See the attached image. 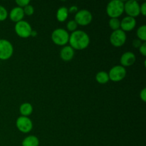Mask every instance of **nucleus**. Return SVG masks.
I'll return each instance as SVG.
<instances>
[{
	"label": "nucleus",
	"instance_id": "6",
	"mask_svg": "<svg viewBox=\"0 0 146 146\" xmlns=\"http://www.w3.org/2000/svg\"><path fill=\"white\" fill-rule=\"evenodd\" d=\"M126 39V34L121 29L113 31L110 36V42L114 47L123 46L125 44Z\"/></svg>",
	"mask_w": 146,
	"mask_h": 146
},
{
	"label": "nucleus",
	"instance_id": "7",
	"mask_svg": "<svg viewBox=\"0 0 146 146\" xmlns=\"http://www.w3.org/2000/svg\"><path fill=\"white\" fill-rule=\"evenodd\" d=\"M127 71L124 67L118 65L112 67L108 73L109 79L113 82H120L125 78Z\"/></svg>",
	"mask_w": 146,
	"mask_h": 146
},
{
	"label": "nucleus",
	"instance_id": "17",
	"mask_svg": "<svg viewBox=\"0 0 146 146\" xmlns=\"http://www.w3.org/2000/svg\"><path fill=\"white\" fill-rule=\"evenodd\" d=\"M68 10L66 7H60L56 12V19L59 22H64L68 17Z\"/></svg>",
	"mask_w": 146,
	"mask_h": 146
},
{
	"label": "nucleus",
	"instance_id": "1",
	"mask_svg": "<svg viewBox=\"0 0 146 146\" xmlns=\"http://www.w3.org/2000/svg\"><path fill=\"white\" fill-rule=\"evenodd\" d=\"M68 43L74 50H84L89 46V36L85 31L76 30L70 34Z\"/></svg>",
	"mask_w": 146,
	"mask_h": 146
},
{
	"label": "nucleus",
	"instance_id": "27",
	"mask_svg": "<svg viewBox=\"0 0 146 146\" xmlns=\"http://www.w3.org/2000/svg\"><path fill=\"white\" fill-rule=\"evenodd\" d=\"M142 41L141 40H139L138 38H136V39H134L133 41V46L134 48H139L140 46L142 45Z\"/></svg>",
	"mask_w": 146,
	"mask_h": 146
},
{
	"label": "nucleus",
	"instance_id": "10",
	"mask_svg": "<svg viewBox=\"0 0 146 146\" xmlns=\"http://www.w3.org/2000/svg\"><path fill=\"white\" fill-rule=\"evenodd\" d=\"M16 125L17 129L23 133H28L33 128L31 120L29 117L21 116V115L17 119Z\"/></svg>",
	"mask_w": 146,
	"mask_h": 146
},
{
	"label": "nucleus",
	"instance_id": "20",
	"mask_svg": "<svg viewBox=\"0 0 146 146\" xmlns=\"http://www.w3.org/2000/svg\"><path fill=\"white\" fill-rule=\"evenodd\" d=\"M109 27L113 31H116V30L121 29V21L118 19L112 18L110 19L108 21Z\"/></svg>",
	"mask_w": 146,
	"mask_h": 146
},
{
	"label": "nucleus",
	"instance_id": "2",
	"mask_svg": "<svg viewBox=\"0 0 146 146\" xmlns=\"http://www.w3.org/2000/svg\"><path fill=\"white\" fill-rule=\"evenodd\" d=\"M123 12L124 2L121 0H112L106 7V13L111 19H118Z\"/></svg>",
	"mask_w": 146,
	"mask_h": 146
},
{
	"label": "nucleus",
	"instance_id": "18",
	"mask_svg": "<svg viewBox=\"0 0 146 146\" xmlns=\"http://www.w3.org/2000/svg\"><path fill=\"white\" fill-rule=\"evenodd\" d=\"M96 80L100 84H105L110 81L108 73L106 71H99L96 75Z\"/></svg>",
	"mask_w": 146,
	"mask_h": 146
},
{
	"label": "nucleus",
	"instance_id": "23",
	"mask_svg": "<svg viewBox=\"0 0 146 146\" xmlns=\"http://www.w3.org/2000/svg\"><path fill=\"white\" fill-rule=\"evenodd\" d=\"M23 11H24V15L31 16L34 13V8L33 7V6L29 4V5L26 6L24 8H23Z\"/></svg>",
	"mask_w": 146,
	"mask_h": 146
},
{
	"label": "nucleus",
	"instance_id": "9",
	"mask_svg": "<svg viewBox=\"0 0 146 146\" xmlns=\"http://www.w3.org/2000/svg\"><path fill=\"white\" fill-rule=\"evenodd\" d=\"M124 11L128 17H135L140 15V4L135 0H129L124 3Z\"/></svg>",
	"mask_w": 146,
	"mask_h": 146
},
{
	"label": "nucleus",
	"instance_id": "21",
	"mask_svg": "<svg viewBox=\"0 0 146 146\" xmlns=\"http://www.w3.org/2000/svg\"><path fill=\"white\" fill-rule=\"evenodd\" d=\"M77 27H78V24H76V22L74 20H71V21H68V23L66 24L67 29L68 31H71V32L76 31Z\"/></svg>",
	"mask_w": 146,
	"mask_h": 146
},
{
	"label": "nucleus",
	"instance_id": "4",
	"mask_svg": "<svg viewBox=\"0 0 146 146\" xmlns=\"http://www.w3.org/2000/svg\"><path fill=\"white\" fill-rule=\"evenodd\" d=\"M14 47L11 43L7 39H0V60L6 61L12 56Z\"/></svg>",
	"mask_w": 146,
	"mask_h": 146
},
{
	"label": "nucleus",
	"instance_id": "22",
	"mask_svg": "<svg viewBox=\"0 0 146 146\" xmlns=\"http://www.w3.org/2000/svg\"><path fill=\"white\" fill-rule=\"evenodd\" d=\"M8 11L3 6L0 5V21H5L8 17Z\"/></svg>",
	"mask_w": 146,
	"mask_h": 146
},
{
	"label": "nucleus",
	"instance_id": "16",
	"mask_svg": "<svg viewBox=\"0 0 146 146\" xmlns=\"http://www.w3.org/2000/svg\"><path fill=\"white\" fill-rule=\"evenodd\" d=\"M21 145L22 146H38L39 140L35 135H29L23 140Z\"/></svg>",
	"mask_w": 146,
	"mask_h": 146
},
{
	"label": "nucleus",
	"instance_id": "24",
	"mask_svg": "<svg viewBox=\"0 0 146 146\" xmlns=\"http://www.w3.org/2000/svg\"><path fill=\"white\" fill-rule=\"evenodd\" d=\"M30 2L31 1L29 0H17L16 1V4H17L18 7H20V8H24L26 6L30 4Z\"/></svg>",
	"mask_w": 146,
	"mask_h": 146
},
{
	"label": "nucleus",
	"instance_id": "3",
	"mask_svg": "<svg viewBox=\"0 0 146 146\" xmlns=\"http://www.w3.org/2000/svg\"><path fill=\"white\" fill-rule=\"evenodd\" d=\"M69 36L68 31L64 29L58 28L51 34V40L58 46H66L68 43Z\"/></svg>",
	"mask_w": 146,
	"mask_h": 146
},
{
	"label": "nucleus",
	"instance_id": "25",
	"mask_svg": "<svg viewBox=\"0 0 146 146\" xmlns=\"http://www.w3.org/2000/svg\"><path fill=\"white\" fill-rule=\"evenodd\" d=\"M140 14H142L143 17L146 16V2H143L140 5Z\"/></svg>",
	"mask_w": 146,
	"mask_h": 146
},
{
	"label": "nucleus",
	"instance_id": "12",
	"mask_svg": "<svg viewBox=\"0 0 146 146\" xmlns=\"http://www.w3.org/2000/svg\"><path fill=\"white\" fill-rule=\"evenodd\" d=\"M136 27V20L131 17H125L121 21V29L125 31H131Z\"/></svg>",
	"mask_w": 146,
	"mask_h": 146
},
{
	"label": "nucleus",
	"instance_id": "30",
	"mask_svg": "<svg viewBox=\"0 0 146 146\" xmlns=\"http://www.w3.org/2000/svg\"><path fill=\"white\" fill-rule=\"evenodd\" d=\"M37 35H38V33H37L36 31H35V30H32V31H31V36H32V37H36Z\"/></svg>",
	"mask_w": 146,
	"mask_h": 146
},
{
	"label": "nucleus",
	"instance_id": "15",
	"mask_svg": "<svg viewBox=\"0 0 146 146\" xmlns=\"http://www.w3.org/2000/svg\"><path fill=\"white\" fill-rule=\"evenodd\" d=\"M19 112L21 116L29 117L33 112V106L29 103H24L19 107Z\"/></svg>",
	"mask_w": 146,
	"mask_h": 146
},
{
	"label": "nucleus",
	"instance_id": "11",
	"mask_svg": "<svg viewBox=\"0 0 146 146\" xmlns=\"http://www.w3.org/2000/svg\"><path fill=\"white\" fill-rule=\"evenodd\" d=\"M136 61V56L135 54L131 51H126L122 54L120 59L121 66L123 67H128L133 65Z\"/></svg>",
	"mask_w": 146,
	"mask_h": 146
},
{
	"label": "nucleus",
	"instance_id": "26",
	"mask_svg": "<svg viewBox=\"0 0 146 146\" xmlns=\"http://www.w3.org/2000/svg\"><path fill=\"white\" fill-rule=\"evenodd\" d=\"M138 49H139L140 53H141V54H142L143 56H146V44H145V42L143 43L142 45L140 46V48H138Z\"/></svg>",
	"mask_w": 146,
	"mask_h": 146
},
{
	"label": "nucleus",
	"instance_id": "13",
	"mask_svg": "<svg viewBox=\"0 0 146 146\" xmlns=\"http://www.w3.org/2000/svg\"><path fill=\"white\" fill-rule=\"evenodd\" d=\"M75 55L74 48L70 46H64L60 51V57L64 61H69L73 59Z\"/></svg>",
	"mask_w": 146,
	"mask_h": 146
},
{
	"label": "nucleus",
	"instance_id": "14",
	"mask_svg": "<svg viewBox=\"0 0 146 146\" xmlns=\"http://www.w3.org/2000/svg\"><path fill=\"white\" fill-rule=\"evenodd\" d=\"M24 16L25 15H24L23 9L18 7H14L9 12V19L15 23L22 21Z\"/></svg>",
	"mask_w": 146,
	"mask_h": 146
},
{
	"label": "nucleus",
	"instance_id": "29",
	"mask_svg": "<svg viewBox=\"0 0 146 146\" xmlns=\"http://www.w3.org/2000/svg\"><path fill=\"white\" fill-rule=\"evenodd\" d=\"M68 13H76V14L77 11H78V7L76 6H72V7H70L69 9H68Z\"/></svg>",
	"mask_w": 146,
	"mask_h": 146
},
{
	"label": "nucleus",
	"instance_id": "8",
	"mask_svg": "<svg viewBox=\"0 0 146 146\" xmlns=\"http://www.w3.org/2000/svg\"><path fill=\"white\" fill-rule=\"evenodd\" d=\"M93 20L92 14L88 10L81 9L77 11L75 15L74 21L78 25L87 26L91 23Z\"/></svg>",
	"mask_w": 146,
	"mask_h": 146
},
{
	"label": "nucleus",
	"instance_id": "19",
	"mask_svg": "<svg viewBox=\"0 0 146 146\" xmlns=\"http://www.w3.org/2000/svg\"><path fill=\"white\" fill-rule=\"evenodd\" d=\"M137 36L139 40L141 41L145 42L146 41V26L142 25L137 29L136 31Z\"/></svg>",
	"mask_w": 146,
	"mask_h": 146
},
{
	"label": "nucleus",
	"instance_id": "28",
	"mask_svg": "<svg viewBox=\"0 0 146 146\" xmlns=\"http://www.w3.org/2000/svg\"><path fill=\"white\" fill-rule=\"evenodd\" d=\"M140 98L142 100L143 102L146 101V88H144L143 89L141 90V93H140Z\"/></svg>",
	"mask_w": 146,
	"mask_h": 146
},
{
	"label": "nucleus",
	"instance_id": "5",
	"mask_svg": "<svg viewBox=\"0 0 146 146\" xmlns=\"http://www.w3.org/2000/svg\"><path fill=\"white\" fill-rule=\"evenodd\" d=\"M14 30H15L16 34L19 36L23 38H27L31 36L32 28L29 23L22 20V21L16 23Z\"/></svg>",
	"mask_w": 146,
	"mask_h": 146
}]
</instances>
